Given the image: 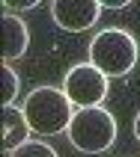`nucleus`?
<instances>
[{
	"label": "nucleus",
	"instance_id": "f257e3e1",
	"mask_svg": "<svg viewBox=\"0 0 140 157\" xmlns=\"http://www.w3.org/2000/svg\"><path fill=\"white\" fill-rule=\"evenodd\" d=\"M137 56H140L137 39L128 30H122V27H107V30L96 33V39L89 42V62L107 80L125 77L137 65Z\"/></svg>",
	"mask_w": 140,
	"mask_h": 157
},
{
	"label": "nucleus",
	"instance_id": "f03ea898",
	"mask_svg": "<svg viewBox=\"0 0 140 157\" xmlns=\"http://www.w3.org/2000/svg\"><path fill=\"white\" fill-rule=\"evenodd\" d=\"M24 116L33 133H45V136H54V133H66L72 124V116H75V104L69 101V95L57 86H39L33 89L30 95L24 98Z\"/></svg>",
	"mask_w": 140,
	"mask_h": 157
},
{
	"label": "nucleus",
	"instance_id": "7ed1b4c3",
	"mask_svg": "<svg viewBox=\"0 0 140 157\" xmlns=\"http://www.w3.org/2000/svg\"><path fill=\"white\" fill-rule=\"evenodd\" d=\"M116 119L101 107H84L75 110L69 124V142L84 154H101L116 142Z\"/></svg>",
	"mask_w": 140,
	"mask_h": 157
},
{
	"label": "nucleus",
	"instance_id": "20e7f679",
	"mask_svg": "<svg viewBox=\"0 0 140 157\" xmlns=\"http://www.w3.org/2000/svg\"><path fill=\"white\" fill-rule=\"evenodd\" d=\"M63 92L69 95V101L78 110H84V107H101V101L107 98V77L93 62H80V65L69 68V74L63 80Z\"/></svg>",
	"mask_w": 140,
	"mask_h": 157
},
{
	"label": "nucleus",
	"instance_id": "39448f33",
	"mask_svg": "<svg viewBox=\"0 0 140 157\" xmlns=\"http://www.w3.org/2000/svg\"><path fill=\"white\" fill-rule=\"evenodd\" d=\"M51 18L57 21V27L69 33H84L101 18V3L98 0H54Z\"/></svg>",
	"mask_w": 140,
	"mask_h": 157
},
{
	"label": "nucleus",
	"instance_id": "423d86ee",
	"mask_svg": "<svg viewBox=\"0 0 140 157\" xmlns=\"http://www.w3.org/2000/svg\"><path fill=\"white\" fill-rule=\"evenodd\" d=\"M27 44H30V30H27V24L18 15L6 12V15H3V62L18 59V56L27 51Z\"/></svg>",
	"mask_w": 140,
	"mask_h": 157
},
{
	"label": "nucleus",
	"instance_id": "0eeeda50",
	"mask_svg": "<svg viewBox=\"0 0 140 157\" xmlns=\"http://www.w3.org/2000/svg\"><path fill=\"white\" fill-rule=\"evenodd\" d=\"M30 131H33V128H30V122H27L24 110H18V107H3V151H6V154H12L18 145H24Z\"/></svg>",
	"mask_w": 140,
	"mask_h": 157
},
{
	"label": "nucleus",
	"instance_id": "6e6552de",
	"mask_svg": "<svg viewBox=\"0 0 140 157\" xmlns=\"http://www.w3.org/2000/svg\"><path fill=\"white\" fill-rule=\"evenodd\" d=\"M6 157H60V154L45 140H27L24 145H18V148L12 151V154H6Z\"/></svg>",
	"mask_w": 140,
	"mask_h": 157
},
{
	"label": "nucleus",
	"instance_id": "1a4fd4ad",
	"mask_svg": "<svg viewBox=\"0 0 140 157\" xmlns=\"http://www.w3.org/2000/svg\"><path fill=\"white\" fill-rule=\"evenodd\" d=\"M18 89H21V80H18V74L12 71V65L9 62H3V107H12V101H15Z\"/></svg>",
	"mask_w": 140,
	"mask_h": 157
},
{
	"label": "nucleus",
	"instance_id": "9d476101",
	"mask_svg": "<svg viewBox=\"0 0 140 157\" xmlns=\"http://www.w3.org/2000/svg\"><path fill=\"white\" fill-rule=\"evenodd\" d=\"M33 6H39L36 0H6V12H9V9H18V12H27V9H33Z\"/></svg>",
	"mask_w": 140,
	"mask_h": 157
},
{
	"label": "nucleus",
	"instance_id": "9b49d317",
	"mask_svg": "<svg viewBox=\"0 0 140 157\" xmlns=\"http://www.w3.org/2000/svg\"><path fill=\"white\" fill-rule=\"evenodd\" d=\"M101 9H125L128 6V0H98Z\"/></svg>",
	"mask_w": 140,
	"mask_h": 157
},
{
	"label": "nucleus",
	"instance_id": "f8f14e48",
	"mask_svg": "<svg viewBox=\"0 0 140 157\" xmlns=\"http://www.w3.org/2000/svg\"><path fill=\"white\" fill-rule=\"evenodd\" d=\"M134 136H137V142H140V113H137V119H134Z\"/></svg>",
	"mask_w": 140,
	"mask_h": 157
}]
</instances>
